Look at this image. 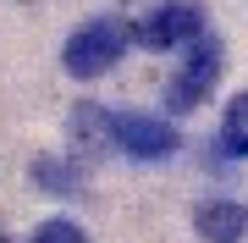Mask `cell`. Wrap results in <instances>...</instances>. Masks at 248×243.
<instances>
[{
    "label": "cell",
    "mask_w": 248,
    "mask_h": 243,
    "mask_svg": "<svg viewBox=\"0 0 248 243\" xmlns=\"http://www.w3.org/2000/svg\"><path fill=\"white\" fill-rule=\"evenodd\" d=\"M193 232L204 243H243L248 238V205H237V199H199Z\"/></svg>",
    "instance_id": "obj_6"
},
{
    "label": "cell",
    "mask_w": 248,
    "mask_h": 243,
    "mask_svg": "<svg viewBox=\"0 0 248 243\" xmlns=\"http://www.w3.org/2000/svg\"><path fill=\"white\" fill-rule=\"evenodd\" d=\"M226 133H248V89L232 94V105H226Z\"/></svg>",
    "instance_id": "obj_9"
},
{
    "label": "cell",
    "mask_w": 248,
    "mask_h": 243,
    "mask_svg": "<svg viewBox=\"0 0 248 243\" xmlns=\"http://www.w3.org/2000/svg\"><path fill=\"white\" fill-rule=\"evenodd\" d=\"M28 243H89V232H83L78 221H66V216H50V221L33 227V238H28Z\"/></svg>",
    "instance_id": "obj_8"
},
{
    "label": "cell",
    "mask_w": 248,
    "mask_h": 243,
    "mask_svg": "<svg viewBox=\"0 0 248 243\" xmlns=\"http://www.w3.org/2000/svg\"><path fill=\"white\" fill-rule=\"evenodd\" d=\"M204 22H210L204 0H166V6H155L149 17L133 22V45H143V50H177V45L204 39Z\"/></svg>",
    "instance_id": "obj_4"
},
{
    "label": "cell",
    "mask_w": 248,
    "mask_h": 243,
    "mask_svg": "<svg viewBox=\"0 0 248 243\" xmlns=\"http://www.w3.org/2000/svg\"><path fill=\"white\" fill-rule=\"evenodd\" d=\"M66 144H72V155H78L83 166L99 161L105 149H116L110 111H105V105H94V99H78V105H72V116H66Z\"/></svg>",
    "instance_id": "obj_5"
},
{
    "label": "cell",
    "mask_w": 248,
    "mask_h": 243,
    "mask_svg": "<svg viewBox=\"0 0 248 243\" xmlns=\"http://www.w3.org/2000/svg\"><path fill=\"white\" fill-rule=\"evenodd\" d=\"M221 45H215L210 33L204 39H193V45H187V61L177 66V78L166 83V111L171 116H187V111H199L204 99L215 94V83H221Z\"/></svg>",
    "instance_id": "obj_2"
},
{
    "label": "cell",
    "mask_w": 248,
    "mask_h": 243,
    "mask_svg": "<svg viewBox=\"0 0 248 243\" xmlns=\"http://www.w3.org/2000/svg\"><path fill=\"white\" fill-rule=\"evenodd\" d=\"M221 149L237 155V161H248V133H221Z\"/></svg>",
    "instance_id": "obj_10"
},
{
    "label": "cell",
    "mask_w": 248,
    "mask_h": 243,
    "mask_svg": "<svg viewBox=\"0 0 248 243\" xmlns=\"http://www.w3.org/2000/svg\"><path fill=\"white\" fill-rule=\"evenodd\" d=\"M127 50H133V22L127 17H89L61 45V72L78 78V83H94V78H105L110 66H122Z\"/></svg>",
    "instance_id": "obj_1"
},
{
    "label": "cell",
    "mask_w": 248,
    "mask_h": 243,
    "mask_svg": "<svg viewBox=\"0 0 248 243\" xmlns=\"http://www.w3.org/2000/svg\"><path fill=\"white\" fill-rule=\"evenodd\" d=\"M110 133H116V149L133 155V161H171L182 149L177 122L149 116V111H127V105H110Z\"/></svg>",
    "instance_id": "obj_3"
},
{
    "label": "cell",
    "mask_w": 248,
    "mask_h": 243,
    "mask_svg": "<svg viewBox=\"0 0 248 243\" xmlns=\"http://www.w3.org/2000/svg\"><path fill=\"white\" fill-rule=\"evenodd\" d=\"M33 182L45 194H61V199L89 194V171H83L78 155H33Z\"/></svg>",
    "instance_id": "obj_7"
},
{
    "label": "cell",
    "mask_w": 248,
    "mask_h": 243,
    "mask_svg": "<svg viewBox=\"0 0 248 243\" xmlns=\"http://www.w3.org/2000/svg\"><path fill=\"white\" fill-rule=\"evenodd\" d=\"M0 243H11V238H6V232H0Z\"/></svg>",
    "instance_id": "obj_11"
}]
</instances>
